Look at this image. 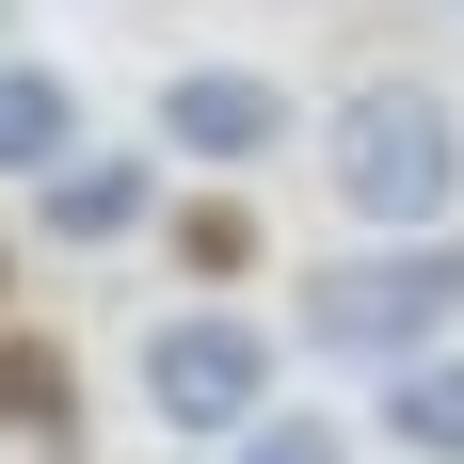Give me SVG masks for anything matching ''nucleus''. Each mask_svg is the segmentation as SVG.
<instances>
[{
  "instance_id": "nucleus-1",
  "label": "nucleus",
  "mask_w": 464,
  "mask_h": 464,
  "mask_svg": "<svg viewBox=\"0 0 464 464\" xmlns=\"http://www.w3.org/2000/svg\"><path fill=\"white\" fill-rule=\"evenodd\" d=\"M321 177H336V208H353V225L432 240V225H449V192H464V112H449L432 81H369V96H336Z\"/></svg>"
},
{
  "instance_id": "nucleus-2",
  "label": "nucleus",
  "mask_w": 464,
  "mask_h": 464,
  "mask_svg": "<svg viewBox=\"0 0 464 464\" xmlns=\"http://www.w3.org/2000/svg\"><path fill=\"white\" fill-rule=\"evenodd\" d=\"M464 321V240H384V256H336V273H304V336L321 353H384V369H417L432 336Z\"/></svg>"
},
{
  "instance_id": "nucleus-3",
  "label": "nucleus",
  "mask_w": 464,
  "mask_h": 464,
  "mask_svg": "<svg viewBox=\"0 0 464 464\" xmlns=\"http://www.w3.org/2000/svg\"><path fill=\"white\" fill-rule=\"evenodd\" d=\"M144 417H160V432H256V417H273V336L225 321V304L160 321V336H144Z\"/></svg>"
},
{
  "instance_id": "nucleus-4",
  "label": "nucleus",
  "mask_w": 464,
  "mask_h": 464,
  "mask_svg": "<svg viewBox=\"0 0 464 464\" xmlns=\"http://www.w3.org/2000/svg\"><path fill=\"white\" fill-rule=\"evenodd\" d=\"M160 144H177V160H288V81H256V64H177V81H160Z\"/></svg>"
},
{
  "instance_id": "nucleus-5",
  "label": "nucleus",
  "mask_w": 464,
  "mask_h": 464,
  "mask_svg": "<svg viewBox=\"0 0 464 464\" xmlns=\"http://www.w3.org/2000/svg\"><path fill=\"white\" fill-rule=\"evenodd\" d=\"M64 160H81V96H64V64H0V177L48 192Z\"/></svg>"
},
{
  "instance_id": "nucleus-6",
  "label": "nucleus",
  "mask_w": 464,
  "mask_h": 464,
  "mask_svg": "<svg viewBox=\"0 0 464 464\" xmlns=\"http://www.w3.org/2000/svg\"><path fill=\"white\" fill-rule=\"evenodd\" d=\"M33 208H48V240H129L144 208H160V160H96V144H81V160H64Z\"/></svg>"
},
{
  "instance_id": "nucleus-7",
  "label": "nucleus",
  "mask_w": 464,
  "mask_h": 464,
  "mask_svg": "<svg viewBox=\"0 0 464 464\" xmlns=\"http://www.w3.org/2000/svg\"><path fill=\"white\" fill-rule=\"evenodd\" d=\"M384 432L417 464H464V353H417V369H384Z\"/></svg>"
},
{
  "instance_id": "nucleus-8",
  "label": "nucleus",
  "mask_w": 464,
  "mask_h": 464,
  "mask_svg": "<svg viewBox=\"0 0 464 464\" xmlns=\"http://www.w3.org/2000/svg\"><path fill=\"white\" fill-rule=\"evenodd\" d=\"M240 464H353V432H336V417H256Z\"/></svg>"
},
{
  "instance_id": "nucleus-9",
  "label": "nucleus",
  "mask_w": 464,
  "mask_h": 464,
  "mask_svg": "<svg viewBox=\"0 0 464 464\" xmlns=\"http://www.w3.org/2000/svg\"><path fill=\"white\" fill-rule=\"evenodd\" d=\"M0 417H16V432L64 417V353H48V336H33V353H0Z\"/></svg>"
},
{
  "instance_id": "nucleus-10",
  "label": "nucleus",
  "mask_w": 464,
  "mask_h": 464,
  "mask_svg": "<svg viewBox=\"0 0 464 464\" xmlns=\"http://www.w3.org/2000/svg\"><path fill=\"white\" fill-rule=\"evenodd\" d=\"M177 256H192V273H240V256H256V225L208 192V208H177Z\"/></svg>"
}]
</instances>
